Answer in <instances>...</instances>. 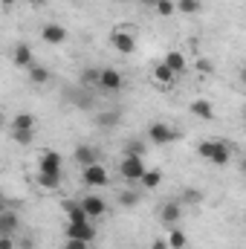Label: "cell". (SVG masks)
<instances>
[{"instance_id":"obj_1","label":"cell","mask_w":246,"mask_h":249,"mask_svg":"<svg viewBox=\"0 0 246 249\" xmlns=\"http://www.w3.org/2000/svg\"><path fill=\"white\" fill-rule=\"evenodd\" d=\"M110 47L119 53V55H133L136 53V29L133 26H116L110 35H107Z\"/></svg>"},{"instance_id":"obj_2","label":"cell","mask_w":246,"mask_h":249,"mask_svg":"<svg viewBox=\"0 0 246 249\" xmlns=\"http://www.w3.org/2000/svg\"><path fill=\"white\" fill-rule=\"evenodd\" d=\"M148 139L154 148H162V145H171L180 139V130H174L168 122H151L148 124Z\"/></svg>"},{"instance_id":"obj_3","label":"cell","mask_w":246,"mask_h":249,"mask_svg":"<svg viewBox=\"0 0 246 249\" xmlns=\"http://www.w3.org/2000/svg\"><path fill=\"white\" fill-rule=\"evenodd\" d=\"M81 183L87 188H105L110 183V174L102 162H93V165H84L81 168Z\"/></svg>"},{"instance_id":"obj_4","label":"cell","mask_w":246,"mask_h":249,"mask_svg":"<svg viewBox=\"0 0 246 249\" xmlns=\"http://www.w3.org/2000/svg\"><path fill=\"white\" fill-rule=\"evenodd\" d=\"M145 174V160L142 157H122L119 162V177L124 183H139V177Z\"/></svg>"},{"instance_id":"obj_5","label":"cell","mask_w":246,"mask_h":249,"mask_svg":"<svg viewBox=\"0 0 246 249\" xmlns=\"http://www.w3.org/2000/svg\"><path fill=\"white\" fill-rule=\"evenodd\" d=\"M99 87L105 93H119L124 87V75L119 70H113V67H102L99 70Z\"/></svg>"},{"instance_id":"obj_6","label":"cell","mask_w":246,"mask_h":249,"mask_svg":"<svg viewBox=\"0 0 246 249\" xmlns=\"http://www.w3.org/2000/svg\"><path fill=\"white\" fill-rule=\"evenodd\" d=\"M78 206L84 209L87 220H96V217H105V214H107V203H105L99 194H84V197L78 200Z\"/></svg>"},{"instance_id":"obj_7","label":"cell","mask_w":246,"mask_h":249,"mask_svg":"<svg viewBox=\"0 0 246 249\" xmlns=\"http://www.w3.org/2000/svg\"><path fill=\"white\" fill-rule=\"evenodd\" d=\"M64 235H67V238H75V241H87V244H93V241H96V226H93V220H84V223H67V226H64Z\"/></svg>"},{"instance_id":"obj_8","label":"cell","mask_w":246,"mask_h":249,"mask_svg":"<svg viewBox=\"0 0 246 249\" xmlns=\"http://www.w3.org/2000/svg\"><path fill=\"white\" fill-rule=\"evenodd\" d=\"M151 81H154L159 90H171V87L177 84V75H174V72H171L162 61H159V64H154V67H151Z\"/></svg>"},{"instance_id":"obj_9","label":"cell","mask_w":246,"mask_h":249,"mask_svg":"<svg viewBox=\"0 0 246 249\" xmlns=\"http://www.w3.org/2000/svg\"><path fill=\"white\" fill-rule=\"evenodd\" d=\"M61 154L58 151H44L41 160H38V174H61Z\"/></svg>"},{"instance_id":"obj_10","label":"cell","mask_w":246,"mask_h":249,"mask_svg":"<svg viewBox=\"0 0 246 249\" xmlns=\"http://www.w3.org/2000/svg\"><path fill=\"white\" fill-rule=\"evenodd\" d=\"M12 64L20 67V70H26V67L35 64V53H32V47H29L26 41H18V44L12 47Z\"/></svg>"},{"instance_id":"obj_11","label":"cell","mask_w":246,"mask_h":249,"mask_svg":"<svg viewBox=\"0 0 246 249\" xmlns=\"http://www.w3.org/2000/svg\"><path fill=\"white\" fill-rule=\"evenodd\" d=\"M232 151H235V145H232V142L214 139V148H211L209 162H211V165H229V162H232Z\"/></svg>"},{"instance_id":"obj_12","label":"cell","mask_w":246,"mask_h":249,"mask_svg":"<svg viewBox=\"0 0 246 249\" xmlns=\"http://www.w3.org/2000/svg\"><path fill=\"white\" fill-rule=\"evenodd\" d=\"M180 217H183V203H180V200H168V203H162V209H159V220H162L165 226H177Z\"/></svg>"},{"instance_id":"obj_13","label":"cell","mask_w":246,"mask_h":249,"mask_svg":"<svg viewBox=\"0 0 246 249\" xmlns=\"http://www.w3.org/2000/svg\"><path fill=\"white\" fill-rule=\"evenodd\" d=\"M41 41L53 44V47H61L64 41H67V29H64L61 23H44L41 26Z\"/></svg>"},{"instance_id":"obj_14","label":"cell","mask_w":246,"mask_h":249,"mask_svg":"<svg viewBox=\"0 0 246 249\" xmlns=\"http://www.w3.org/2000/svg\"><path fill=\"white\" fill-rule=\"evenodd\" d=\"M188 110H191V116H197V119H203V122H211V119H214V107H211L209 99H194V102L188 105Z\"/></svg>"},{"instance_id":"obj_15","label":"cell","mask_w":246,"mask_h":249,"mask_svg":"<svg viewBox=\"0 0 246 249\" xmlns=\"http://www.w3.org/2000/svg\"><path fill=\"white\" fill-rule=\"evenodd\" d=\"M18 229H20V217H18L12 209H6V212L0 214V235H12V238H18Z\"/></svg>"},{"instance_id":"obj_16","label":"cell","mask_w":246,"mask_h":249,"mask_svg":"<svg viewBox=\"0 0 246 249\" xmlns=\"http://www.w3.org/2000/svg\"><path fill=\"white\" fill-rule=\"evenodd\" d=\"M162 64H165V67H168V70H171L177 78L185 72V55L180 53V50H168V53L162 55Z\"/></svg>"},{"instance_id":"obj_17","label":"cell","mask_w":246,"mask_h":249,"mask_svg":"<svg viewBox=\"0 0 246 249\" xmlns=\"http://www.w3.org/2000/svg\"><path fill=\"white\" fill-rule=\"evenodd\" d=\"M72 157H75V162H78L81 168H84V165H93V162H99V157H96V148H93V145H75Z\"/></svg>"},{"instance_id":"obj_18","label":"cell","mask_w":246,"mask_h":249,"mask_svg":"<svg viewBox=\"0 0 246 249\" xmlns=\"http://www.w3.org/2000/svg\"><path fill=\"white\" fill-rule=\"evenodd\" d=\"M64 217H67V223H84L87 220V214L78 206V200H64Z\"/></svg>"},{"instance_id":"obj_19","label":"cell","mask_w":246,"mask_h":249,"mask_svg":"<svg viewBox=\"0 0 246 249\" xmlns=\"http://www.w3.org/2000/svg\"><path fill=\"white\" fill-rule=\"evenodd\" d=\"M139 186L145 191H154V188L162 186V168H145V174L139 177Z\"/></svg>"},{"instance_id":"obj_20","label":"cell","mask_w":246,"mask_h":249,"mask_svg":"<svg viewBox=\"0 0 246 249\" xmlns=\"http://www.w3.org/2000/svg\"><path fill=\"white\" fill-rule=\"evenodd\" d=\"M26 75H29V81H32V84H47V81L53 78V72H50L44 64H38V61L32 64V67H26Z\"/></svg>"},{"instance_id":"obj_21","label":"cell","mask_w":246,"mask_h":249,"mask_svg":"<svg viewBox=\"0 0 246 249\" xmlns=\"http://www.w3.org/2000/svg\"><path fill=\"white\" fill-rule=\"evenodd\" d=\"M12 130H38V116L35 113H18L12 119Z\"/></svg>"},{"instance_id":"obj_22","label":"cell","mask_w":246,"mask_h":249,"mask_svg":"<svg viewBox=\"0 0 246 249\" xmlns=\"http://www.w3.org/2000/svg\"><path fill=\"white\" fill-rule=\"evenodd\" d=\"M165 244H168V249H185V247H188V235H185L180 226H171V229H168Z\"/></svg>"},{"instance_id":"obj_23","label":"cell","mask_w":246,"mask_h":249,"mask_svg":"<svg viewBox=\"0 0 246 249\" xmlns=\"http://www.w3.org/2000/svg\"><path fill=\"white\" fill-rule=\"evenodd\" d=\"M35 183H38V188L58 191L61 188V174H35Z\"/></svg>"},{"instance_id":"obj_24","label":"cell","mask_w":246,"mask_h":249,"mask_svg":"<svg viewBox=\"0 0 246 249\" xmlns=\"http://www.w3.org/2000/svg\"><path fill=\"white\" fill-rule=\"evenodd\" d=\"M180 15H200L203 12V0H174Z\"/></svg>"},{"instance_id":"obj_25","label":"cell","mask_w":246,"mask_h":249,"mask_svg":"<svg viewBox=\"0 0 246 249\" xmlns=\"http://www.w3.org/2000/svg\"><path fill=\"white\" fill-rule=\"evenodd\" d=\"M139 200H142V191H136V188H124V191H119V203H122L124 209L139 206Z\"/></svg>"},{"instance_id":"obj_26","label":"cell","mask_w":246,"mask_h":249,"mask_svg":"<svg viewBox=\"0 0 246 249\" xmlns=\"http://www.w3.org/2000/svg\"><path fill=\"white\" fill-rule=\"evenodd\" d=\"M177 200H180L183 206H194V203H203V191H200V188H185V191L180 194V197H177Z\"/></svg>"},{"instance_id":"obj_27","label":"cell","mask_w":246,"mask_h":249,"mask_svg":"<svg viewBox=\"0 0 246 249\" xmlns=\"http://www.w3.org/2000/svg\"><path fill=\"white\" fill-rule=\"evenodd\" d=\"M81 84H87V87H99V67H87V70H81Z\"/></svg>"},{"instance_id":"obj_28","label":"cell","mask_w":246,"mask_h":249,"mask_svg":"<svg viewBox=\"0 0 246 249\" xmlns=\"http://www.w3.org/2000/svg\"><path fill=\"white\" fill-rule=\"evenodd\" d=\"M154 12H157L159 18H171V15H177V6H174V0H157Z\"/></svg>"},{"instance_id":"obj_29","label":"cell","mask_w":246,"mask_h":249,"mask_svg":"<svg viewBox=\"0 0 246 249\" xmlns=\"http://www.w3.org/2000/svg\"><path fill=\"white\" fill-rule=\"evenodd\" d=\"M145 142H139V139H130L127 145H124V157H145Z\"/></svg>"},{"instance_id":"obj_30","label":"cell","mask_w":246,"mask_h":249,"mask_svg":"<svg viewBox=\"0 0 246 249\" xmlns=\"http://www.w3.org/2000/svg\"><path fill=\"white\" fill-rule=\"evenodd\" d=\"M12 139L18 145H32L35 142V130H12Z\"/></svg>"},{"instance_id":"obj_31","label":"cell","mask_w":246,"mask_h":249,"mask_svg":"<svg viewBox=\"0 0 246 249\" xmlns=\"http://www.w3.org/2000/svg\"><path fill=\"white\" fill-rule=\"evenodd\" d=\"M119 116H122L119 110H110V113H102V116H99L96 122L102 124V127H116V122H119Z\"/></svg>"},{"instance_id":"obj_32","label":"cell","mask_w":246,"mask_h":249,"mask_svg":"<svg viewBox=\"0 0 246 249\" xmlns=\"http://www.w3.org/2000/svg\"><path fill=\"white\" fill-rule=\"evenodd\" d=\"M211 148H214V139H203V142L197 145V157H200V160H209V157H211Z\"/></svg>"},{"instance_id":"obj_33","label":"cell","mask_w":246,"mask_h":249,"mask_svg":"<svg viewBox=\"0 0 246 249\" xmlns=\"http://www.w3.org/2000/svg\"><path fill=\"white\" fill-rule=\"evenodd\" d=\"M197 72H203V75H211V72H214V64L209 61V58H197Z\"/></svg>"},{"instance_id":"obj_34","label":"cell","mask_w":246,"mask_h":249,"mask_svg":"<svg viewBox=\"0 0 246 249\" xmlns=\"http://www.w3.org/2000/svg\"><path fill=\"white\" fill-rule=\"evenodd\" d=\"M64 249H90L87 241H75V238H67L64 241Z\"/></svg>"},{"instance_id":"obj_35","label":"cell","mask_w":246,"mask_h":249,"mask_svg":"<svg viewBox=\"0 0 246 249\" xmlns=\"http://www.w3.org/2000/svg\"><path fill=\"white\" fill-rule=\"evenodd\" d=\"M0 249H18V238H12V235H0Z\"/></svg>"},{"instance_id":"obj_36","label":"cell","mask_w":246,"mask_h":249,"mask_svg":"<svg viewBox=\"0 0 246 249\" xmlns=\"http://www.w3.org/2000/svg\"><path fill=\"white\" fill-rule=\"evenodd\" d=\"M151 249H168V244H165V238H157V241L151 244Z\"/></svg>"},{"instance_id":"obj_37","label":"cell","mask_w":246,"mask_h":249,"mask_svg":"<svg viewBox=\"0 0 246 249\" xmlns=\"http://www.w3.org/2000/svg\"><path fill=\"white\" fill-rule=\"evenodd\" d=\"M18 249H32V238H23V241L18 244Z\"/></svg>"},{"instance_id":"obj_38","label":"cell","mask_w":246,"mask_h":249,"mask_svg":"<svg viewBox=\"0 0 246 249\" xmlns=\"http://www.w3.org/2000/svg\"><path fill=\"white\" fill-rule=\"evenodd\" d=\"M15 3H18V0H0V6H3V9H15Z\"/></svg>"},{"instance_id":"obj_39","label":"cell","mask_w":246,"mask_h":249,"mask_svg":"<svg viewBox=\"0 0 246 249\" xmlns=\"http://www.w3.org/2000/svg\"><path fill=\"white\" fill-rule=\"evenodd\" d=\"M136 3H142L145 9H154V6H157V0H136Z\"/></svg>"},{"instance_id":"obj_40","label":"cell","mask_w":246,"mask_h":249,"mask_svg":"<svg viewBox=\"0 0 246 249\" xmlns=\"http://www.w3.org/2000/svg\"><path fill=\"white\" fill-rule=\"evenodd\" d=\"M6 209H9V206H6V200H3V197H0V214H3V212H6Z\"/></svg>"},{"instance_id":"obj_41","label":"cell","mask_w":246,"mask_h":249,"mask_svg":"<svg viewBox=\"0 0 246 249\" xmlns=\"http://www.w3.org/2000/svg\"><path fill=\"white\" fill-rule=\"evenodd\" d=\"M0 124H3V110H0Z\"/></svg>"},{"instance_id":"obj_42","label":"cell","mask_w":246,"mask_h":249,"mask_svg":"<svg viewBox=\"0 0 246 249\" xmlns=\"http://www.w3.org/2000/svg\"><path fill=\"white\" fill-rule=\"evenodd\" d=\"M0 197H3V191H0Z\"/></svg>"}]
</instances>
